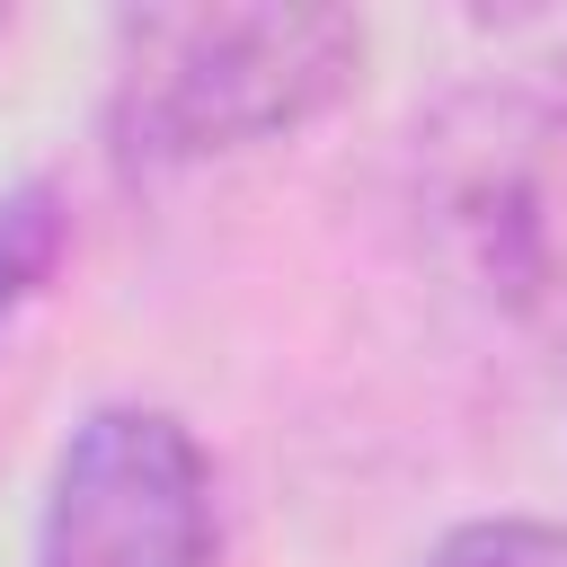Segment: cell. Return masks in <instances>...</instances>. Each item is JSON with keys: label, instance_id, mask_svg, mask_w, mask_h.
Segmentation results:
<instances>
[{"label": "cell", "instance_id": "277c9868", "mask_svg": "<svg viewBox=\"0 0 567 567\" xmlns=\"http://www.w3.org/2000/svg\"><path fill=\"white\" fill-rule=\"evenodd\" d=\"M62 248H71V195H62L53 177L0 186V337H9L18 310L53 284Z\"/></svg>", "mask_w": 567, "mask_h": 567}, {"label": "cell", "instance_id": "3957f363", "mask_svg": "<svg viewBox=\"0 0 567 567\" xmlns=\"http://www.w3.org/2000/svg\"><path fill=\"white\" fill-rule=\"evenodd\" d=\"M35 567H221L213 461L186 416L142 399L89 408L53 452Z\"/></svg>", "mask_w": 567, "mask_h": 567}, {"label": "cell", "instance_id": "6da1fadb", "mask_svg": "<svg viewBox=\"0 0 567 567\" xmlns=\"http://www.w3.org/2000/svg\"><path fill=\"white\" fill-rule=\"evenodd\" d=\"M354 62L363 27L346 9H133L106 71L115 168L168 177L284 142L354 89Z\"/></svg>", "mask_w": 567, "mask_h": 567}, {"label": "cell", "instance_id": "7a4b0ae2", "mask_svg": "<svg viewBox=\"0 0 567 567\" xmlns=\"http://www.w3.org/2000/svg\"><path fill=\"white\" fill-rule=\"evenodd\" d=\"M425 142V221L452 248L461 284L496 310L540 319L567 301V124L523 89H478L434 115Z\"/></svg>", "mask_w": 567, "mask_h": 567}, {"label": "cell", "instance_id": "5b68a950", "mask_svg": "<svg viewBox=\"0 0 567 567\" xmlns=\"http://www.w3.org/2000/svg\"><path fill=\"white\" fill-rule=\"evenodd\" d=\"M425 567H567V532L540 514H487L434 540Z\"/></svg>", "mask_w": 567, "mask_h": 567}]
</instances>
